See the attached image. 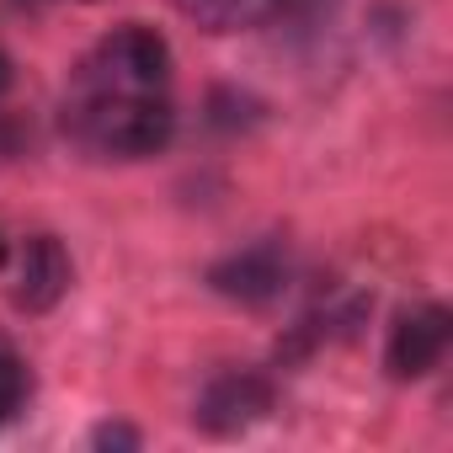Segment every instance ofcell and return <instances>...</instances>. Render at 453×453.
<instances>
[{
    "instance_id": "9c48e42d",
    "label": "cell",
    "mask_w": 453,
    "mask_h": 453,
    "mask_svg": "<svg viewBox=\"0 0 453 453\" xmlns=\"http://www.w3.org/2000/svg\"><path fill=\"white\" fill-rule=\"evenodd\" d=\"M171 6L203 27V33H241V12H235V0H171Z\"/></svg>"
},
{
    "instance_id": "6da1fadb",
    "label": "cell",
    "mask_w": 453,
    "mask_h": 453,
    "mask_svg": "<svg viewBox=\"0 0 453 453\" xmlns=\"http://www.w3.org/2000/svg\"><path fill=\"white\" fill-rule=\"evenodd\" d=\"M59 128L86 160H155L176 139V102L171 91H128L70 75Z\"/></svg>"
},
{
    "instance_id": "30bf717a",
    "label": "cell",
    "mask_w": 453,
    "mask_h": 453,
    "mask_svg": "<svg viewBox=\"0 0 453 453\" xmlns=\"http://www.w3.org/2000/svg\"><path fill=\"white\" fill-rule=\"evenodd\" d=\"M91 448L96 453H139L144 448V432L128 426V421H96L91 426Z\"/></svg>"
},
{
    "instance_id": "52a82bcc",
    "label": "cell",
    "mask_w": 453,
    "mask_h": 453,
    "mask_svg": "<svg viewBox=\"0 0 453 453\" xmlns=\"http://www.w3.org/2000/svg\"><path fill=\"white\" fill-rule=\"evenodd\" d=\"M27 400H33V368L12 342H0V426H12L27 411Z\"/></svg>"
},
{
    "instance_id": "7c38bea8",
    "label": "cell",
    "mask_w": 453,
    "mask_h": 453,
    "mask_svg": "<svg viewBox=\"0 0 453 453\" xmlns=\"http://www.w3.org/2000/svg\"><path fill=\"white\" fill-rule=\"evenodd\" d=\"M12 86H17V65H12V54H6V49H0V96H6Z\"/></svg>"
},
{
    "instance_id": "ba28073f",
    "label": "cell",
    "mask_w": 453,
    "mask_h": 453,
    "mask_svg": "<svg viewBox=\"0 0 453 453\" xmlns=\"http://www.w3.org/2000/svg\"><path fill=\"white\" fill-rule=\"evenodd\" d=\"M262 102L251 96V91H235V86H213L208 91V123L219 128V134H241V128H257L262 123Z\"/></svg>"
},
{
    "instance_id": "8992f818",
    "label": "cell",
    "mask_w": 453,
    "mask_h": 453,
    "mask_svg": "<svg viewBox=\"0 0 453 453\" xmlns=\"http://www.w3.org/2000/svg\"><path fill=\"white\" fill-rule=\"evenodd\" d=\"M75 288V262L65 251L59 235H27L22 257H17V283H12V304L22 315H54Z\"/></svg>"
},
{
    "instance_id": "5b68a950",
    "label": "cell",
    "mask_w": 453,
    "mask_h": 453,
    "mask_svg": "<svg viewBox=\"0 0 453 453\" xmlns=\"http://www.w3.org/2000/svg\"><path fill=\"white\" fill-rule=\"evenodd\" d=\"M448 342H453V310L426 299V304H411L395 315L389 326V342H384V373L395 384H416L426 373L442 368L448 357Z\"/></svg>"
},
{
    "instance_id": "8fae6325",
    "label": "cell",
    "mask_w": 453,
    "mask_h": 453,
    "mask_svg": "<svg viewBox=\"0 0 453 453\" xmlns=\"http://www.w3.org/2000/svg\"><path fill=\"white\" fill-rule=\"evenodd\" d=\"M22 139H27V134H22V123L0 112V160H6V155H17V150H22Z\"/></svg>"
},
{
    "instance_id": "4fadbf2b",
    "label": "cell",
    "mask_w": 453,
    "mask_h": 453,
    "mask_svg": "<svg viewBox=\"0 0 453 453\" xmlns=\"http://www.w3.org/2000/svg\"><path fill=\"white\" fill-rule=\"evenodd\" d=\"M6 251H12V246H6V235H0V262H6Z\"/></svg>"
},
{
    "instance_id": "7a4b0ae2",
    "label": "cell",
    "mask_w": 453,
    "mask_h": 453,
    "mask_svg": "<svg viewBox=\"0 0 453 453\" xmlns=\"http://www.w3.org/2000/svg\"><path fill=\"white\" fill-rule=\"evenodd\" d=\"M75 75L102 81V86H128V91H171L176 54H171L165 33L144 27V22H123L107 38H96V49L75 65Z\"/></svg>"
},
{
    "instance_id": "277c9868",
    "label": "cell",
    "mask_w": 453,
    "mask_h": 453,
    "mask_svg": "<svg viewBox=\"0 0 453 453\" xmlns=\"http://www.w3.org/2000/svg\"><path fill=\"white\" fill-rule=\"evenodd\" d=\"M278 411V384L262 368H224L197 389L192 426L203 437H246Z\"/></svg>"
},
{
    "instance_id": "3957f363",
    "label": "cell",
    "mask_w": 453,
    "mask_h": 453,
    "mask_svg": "<svg viewBox=\"0 0 453 453\" xmlns=\"http://www.w3.org/2000/svg\"><path fill=\"white\" fill-rule=\"evenodd\" d=\"M203 283L219 294V299H230L241 310H273L288 288H294V251L283 235H262L230 257H219Z\"/></svg>"
}]
</instances>
